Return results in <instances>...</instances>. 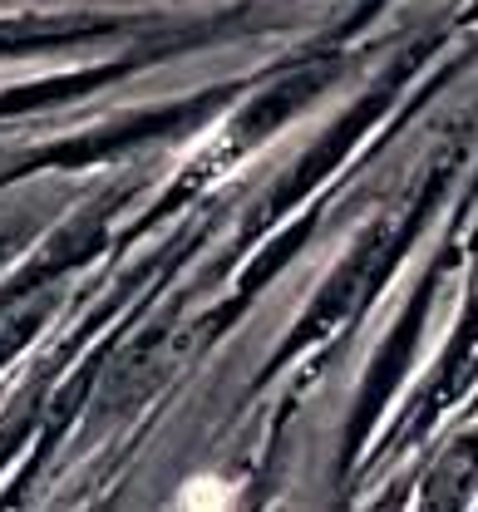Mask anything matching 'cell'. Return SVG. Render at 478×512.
Here are the masks:
<instances>
[{
	"instance_id": "obj_1",
	"label": "cell",
	"mask_w": 478,
	"mask_h": 512,
	"mask_svg": "<svg viewBox=\"0 0 478 512\" xmlns=\"http://www.w3.org/2000/svg\"><path fill=\"white\" fill-rule=\"evenodd\" d=\"M232 498H237V493H232L227 483H217V478H193L188 493H183L178 503H183V508H232Z\"/></svg>"
}]
</instances>
